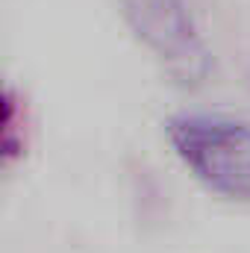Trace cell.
Masks as SVG:
<instances>
[{
    "label": "cell",
    "mask_w": 250,
    "mask_h": 253,
    "mask_svg": "<svg viewBox=\"0 0 250 253\" xmlns=\"http://www.w3.org/2000/svg\"><path fill=\"white\" fill-rule=\"evenodd\" d=\"M165 135L194 180L227 200L250 203V124L221 112H180Z\"/></svg>",
    "instance_id": "cell-1"
},
{
    "label": "cell",
    "mask_w": 250,
    "mask_h": 253,
    "mask_svg": "<svg viewBox=\"0 0 250 253\" xmlns=\"http://www.w3.org/2000/svg\"><path fill=\"white\" fill-rule=\"evenodd\" d=\"M24 147V112L18 94L0 77V168L21 156Z\"/></svg>",
    "instance_id": "cell-3"
},
{
    "label": "cell",
    "mask_w": 250,
    "mask_h": 253,
    "mask_svg": "<svg viewBox=\"0 0 250 253\" xmlns=\"http://www.w3.org/2000/svg\"><path fill=\"white\" fill-rule=\"evenodd\" d=\"M121 6L132 36L180 88H200L209 80L212 53L186 0H121Z\"/></svg>",
    "instance_id": "cell-2"
}]
</instances>
